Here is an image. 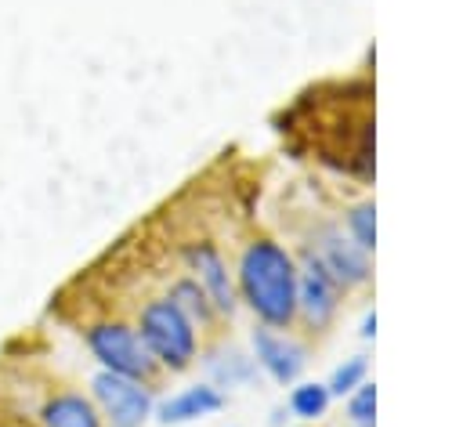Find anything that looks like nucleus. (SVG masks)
I'll list each match as a JSON object with an SVG mask.
<instances>
[{"instance_id": "1", "label": "nucleus", "mask_w": 463, "mask_h": 427, "mask_svg": "<svg viewBox=\"0 0 463 427\" xmlns=\"http://www.w3.org/2000/svg\"><path fill=\"white\" fill-rule=\"evenodd\" d=\"M297 257L271 235H253L235 261V293L260 326L289 329L297 322Z\"/></svg>"}, {"instance_id": "2", "label": "nucleus", "mask_w": 463, "mask_h": 427, "mask_svg": "<svg viewBox=\"0 0 463 427\" xmlns=\"http://www.w3.org/2000/svg\"><path fill=\"white\" fill-rule=\"evenodd\" d=\"M134 329L145 340V347L156 358V365L166 369V373H184L199 355V329L192 326V318L166 293L163 297H148L141 304Z\"/></svg>"}, {"instance_id": "3", "label": "nucleus", "mask_w": 463, "mask_h": 427, "mask_svg": "<svg viewBox=\"0 0 463 427\" xmlns=\"http://www.w3.org/2000/svg\"><path fill=\"white\" fill-rule=\"evenodd\" d=\"M83 344L90 351V358L98 362V369H109V373H119V376H134L141 384H152L159 365L156 358L148 355L145 340L137 337V329L123 318H101V322H90L83 329Z\"/></svg>"}, {"instance_id": "4", "label": "nucleus", "mask_w": 463, "mask_h": 427, "mask_svg": "<svg viewBox=\"0 0 463 427\" xmlns=\"http://www.w3.org/2000/svg\"><path fill=\"white\" fill-rule=\"evenodd\" d=\"M90 398L109 427H141L156 409L152 384L109 373V369H98L90 376Z\"/></svg>"}, {"instance_id": "5", "label": "nucleus", "mask_w": 463, "mask_h": 427, "mask_svg": "<svg viewBox=\"0 0 463 427\" xmlns=\"http://www.w3.org/2000/svg\"><path fill=\"white\" fill-rule=\"evenodd\" d=\"M304 253H311L333 279L340 289H358L373 282V264L369 253L340 228V224H318L304 246Z\"/></svg>"}, {"instance_id": "6", "label": "nucleus", "mask_w": 463, "mask_h": 427, "mask_svg": "<svg viewBox=\"0 0 463 427\" xmlns=\"http://www.w3.org/2000/svg\"><path fill=\"white\" fill-rule=\"evenodd\" d=\"M181 257H184L192 279L206 289L213 311H217L221 318H232V315L239 311V293H235V275L228 271V261H224V253L217 250V242H210V239L184 242Z\"/></svg>"}, {"instance_id": "7", "label": "nucleus", "mask_w": 463, "mask_h": 427, "mask_svg": "<svg viewBox=\"0 0 463 427\" xmlns=\"http://www.w3.org/2000/svg\"><path fill=\"white\" fill-rule=\"evenodd\" d=\"M297 268V315L307 322V329L326 333L340 311V286L311 253H300Z\"/></svg>"}, {"instance_id": "8", "label": "nucleus", "mask_w": 463, "mask_h": 427, "mask_svg": "<svg viewBox=\"0 0 463 427\" xmlns=\"http://www.w3.org/2000/svg\"><path fill=\"white\" fill-rule=\"evenodd\" d=\"M253 362L275 380V384H297L304 365H307V347L300 340H293L289 333L282 329H271V326H257L253 337Z\"/></svg>"}, {"instance_id": "9", "label": "nucleus", "mask_w": 463, "mask_h": 427, "mask_svg": "<svg viewBox=\"0 0 463 427\" xmlns=\"http://www.w3.org/2000/svg\"><path fill=\"white\" fill-rule=\"evenodd\" d=\"M224 391L221 387H213L210 380H203V384H188V387H181L177 394H170V398H163L156 409H152V416L159 420V423H192V420H206V416H213V413H221L224 409Z\"/></svg>"}, {"instance_id": "10", "label": "nucleus", "mask_w": 463, "mask_h": 427, "mask_svg": "<svg viewBox=\"0 0 463 427\" xmlns=\"http://www.w3.org/2000/svg\"><path fill=\"white\" fill-rule=\"evenodd\" d=\"M36 423L40 427H105L94 398L72 387L51 391L36 409Z\"/></svg>"}, {"instance_id": "11", "label": "nucleus", "mask_w": 463, "mask_h": 427, "mask_svg": "<svg viewBox=\"0 0 463 427\" xmlns=\"http://www.w3.org/2000/svg\"><path fill=\"white\" fill-rule=\"evenodd\" d=\"M203 365H206L213 387H239L257 376V362L250 355H242L239 347H213V351H206Z\"/></svg>"}, {"instance_id": "12", "label": "nucleus", "mask_w": 463, "mask_h": 427, "mask_svg": "<svg viewBox=\"0 0 463 427\" xmlns=\"http://www.w3.org/2000/svg\"><path fill=\"white\" fill-rule=\"evenodd\" d=\"M166 297H170V300H174V304L192 318V326H195V329H199V326H203V329H213V326H217V318H221V315L213 311V304H210L206 289H203L192 275L174 279V282H170V289H166Z\"/></svg>"}, {"instance_id": "13", "label": "nucleus", "mask_w": 463, "mask_h": 427, "mask_svg": "<svg viewBox=\"0 0 463 427\" xmlns=\"http://www.w3.org/2000/svg\"><path fill=\"white\" fill-rule=\"evenodd\" d=\"M329 402H333V394H329V387L318 384V380H300V384L289 391V413H293L297 420H322V416L329 413Z\"/></svg>"}, {"instance_id": "14", "label": "nucleus", "mask_w": 463, "mask_h": 427, "mask_svg": "<svg viewBox=\"0 0 463 427\" xmlns=\"http://www.w3.org/2000/svg\"><path fill=\"white\" fill-rule=\"evenodd\" d=\"M344 228H347V235H351L365 253H373V250H376V203H373V199L354 203V206L344 214Z\"/></svg>"}, {"instance_id": "15", "label": "nucleus", "mask_w": 463, "mask_h": 427, "mask_svg": "<svg viewBox=\"0 0 463 427\" xmlns=\"http://www.w3.org/2000/svg\"><path fill=\"white\" fill-rule=\"evenodd\" d=\"M365 373H369V358H365V355H351V358H344V362L329 373L326 387H329L333 398H347L358 384H365Z\"/></svg>"}, {"instance_id": "16", "label": "nucleus", "mask_w": 463, "mask_h": 427, "mask_svg": "<svg viewBox=\"0 0 463 427\" xmlns=\"http://www.w3.org/2000/svg\"><path fill=\"white\" fill-rule=\"evenodd\" d=\"M347 420L351 427H376V384H358L347 394Z\"/></svg>"}, {"instance_id": "17", "label": "nucleus", "mask_w": 463, "mask_h": 427, "mask_svg": "<svg viewBox=\"0 0 463 427\" xmlns=\"http://www.w3.org/2000/svg\"><path fill=\"white\" fill-rule=\"evenodd\" d=\"M358 337H362V340H373V337H376V311H365V318H362V329H358Z\"/></svg>"}]
</instances>
